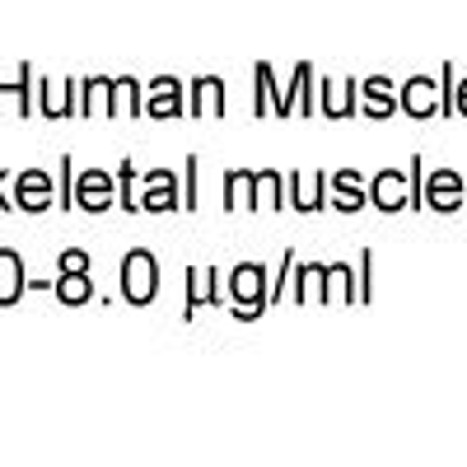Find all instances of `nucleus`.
Listing matches in <instances>:
<instances>
[{
    "mask_svg": "<svg viewBox=\"0 0 467 467\" xmlns=\"http://www.w3.org/2000/svg\"><path fill=\"white\" fill-rule=\"evenodd\" d=\"M122 285H127V299L131 304H150V295H154V262H150V253H131L127 257Z\"/></svg>",
    "mask_w": 467,
    "mask_h": 467,
    "instance_id": "1",
    "label": "nucleus"
},
{
    "mask_svg": "<svg viewBox=\"0 0 467 467\" xmlns=\"http://www.w3.org/2000/svg\"><path fill=\"white\" fill-rule=\"evenodd\" d=\"M15 206H24V211H47V206H52V178L37 173V169L19 173V182H15Z\"/></svg>",
    "mask_w": 467,
    "mask_h": 467,
    "instance_id": "2",
    "label": "nucleus"
},
{
    "mask_svg": "<svg viewBox=\"0 0 467 467\" xmlns=\"http://www.w3.org/2000/svg\"><path fill=\"white\" fill-rule=\"evenodd\" d=\"M75 202H80L85 211H108V202H112V178L108 173H85L80 182H75Z\"/></svg>",
    "mask_w": 467,
    "mask_h": 467,
    "instance_id": "3",
    "label": "nucleus"
},
{
    "mask_svg": "<svg viewBox=\"0 0 467 467\" xmlns=\"http://www.w3.org/2000/svg\"><path fill=\"white\" fill-rule=\"evenodd\" d=\"M24 290V266L15 253H0V304H15Z\"/></svg>",
    "mask_w": 467,
    "mask_h": 467,
    "instance_id": "4",
    "label": "nucleus"
},
{
    "mask_svg": "<svg viewBox=\"0 0 467 467\" xmlns=\"http://www.w3.org/2000/svg\"><path fill=\"white\" fill-rule=\"evenodd\" d=\"M57 295H61L66 304H85V299L94 295V285H89V266H85V271H61Z\"/></svg>",
    "mask_w": 467,
    "mask_h": 467,
    "instance_id": "5",
    "label": "nucleus"
},
{
    "mask_svg": "<svg viewBox=\"0 0 467 467\" xmlns=\"http://www.w3.org/2000/svg\"><path fill=\"white\" fill-rule=\"evenodd\" d=\"M435 202L440 206H458V178L453 173H440L435 178Z\"/></svg>",
    "mask_w": 467,
    "mask_h": 467,
    "instance_id": "6",
    "label": "nucleus"
},
{
    "mask_svg": "<svg viewBox=\"0 0 467 467\" xmlns=\"http://www.w3.org/2000/svg\"><path fill=\"white\" fill-rule=\"evenodd\" d=\"M257 285H262L257 271H239V276H234V290H239V299H257Z\"/></svg>",
    "mask_w": 467,
    "mask_h": 467,
    "instance_id": "7",
    "label": "nucleus"
},
{
    "mask_svg": "<svg viewBox=\"0 0 467 467\" xmlns=\"http://www.w3.org/2000/svg\"><path fill=\"white\" fill-rule=\"evenodd\" d=\"M425 99H435V94H425V85L416 80V85L407 89V103H411V112H416V117H425Z\"/></svg>",
    "mask_w": 467,
    "mask_h": 467,
    "instance_id": "8",
    "label": "nucleus"
},
{
    "mask_svg": "<svg viewBox=\"0 0 467 467\" xmlns=\"http://www.w3.org/2000/svg\"><path fill=\"white\" fill-rule=\"evenodd\" d=\"M85 266H89V257H85V253H75V248L61 257V271H85Z\"/></svg>",
    "mask_w": 467,
    "mask_h": 467,
    "instance_id": "9",
    "label": "nucleus"
},
{
    "mask_svg": "<svg viewBox=\"0 0 467 467\" xmlns=\"http://www.w3.org/2000/svg\"><path fill=\"white\" fill-rule=\"evenodd\" d=\"M5 182H10V178H5V173H0V187H5ZM0 206H5V211H10V206H15V197H5V192H0Z\"/></svg>",
    "mask_w": 467,
    "mask_h": 467,
    "instance_id": "10",
    "label": "nucleus"
},
{
    "mask_svg": "<svg viewBox=\"0 0 467 467\" xmlns=\"http://www.w3.org/2000/svg\"><path fill=\"white\" fill-rule=\"evenodd\" d=\"M10 89H19V94H24V80H19V85H10ZM0 94H5V85H0Z\"/></svg>",
    "mask_w": 467,
    "mask_h": 467,
    "instance_id": "11",
    "label": "nucleus"
}]
</instances>
